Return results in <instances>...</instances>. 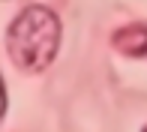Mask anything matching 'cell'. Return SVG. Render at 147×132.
<instances>
[{"label":"cell","mask_w":147,"mask_h":132,"mask_svg":"<svg viewBox=\"0 0 147 132\" xmlns=\"http://www.w3.org/2000/svg\"><path fill=\"white\" fill-rule=\"evenodd\" d=\"M60 18L48 6H24L6 30L9 60L21 72H45L60 51Z\"/></svg>","instance_id":"1"},{"label":"cell","mask_w":147,"mask_h":132,"mask_svg":"<svg viewBox=\"0 0 147 132\" xmlns=\"http://www.w3.org/2000/svg\"><path fill=\"white\" fill-rule=\"evenodd\" d=\"M111 48L123 57H147V24H129L111 36Z\"/></svg>","instance_id":"2"},{"label":"cell","mask_w":147,"mask_h":132,"mask_svg":"<svg viewBox=\"0 0 147 132\" xmlns=\"http://www.w3.org/2000/svg\"><path fill=\"white\" fill-rule=\"evenodd\" d=\"M6 105H9V96H6V87H3V78H0V117L6 114Z\"/></svg>","instance_id":"3"},{"label":"cell","mask_w":147,"mask_h":132,"mask_svg":"<svg viewBox=\"0 0 147 132\" xmlns=\"http://www.w3.org/2000/svg\"><path fill=\"white\" fill-rule=\"evenodd\" d=\"M141 132H147V126H144V129H141Z\"/></svg>","instance_id":"4"}]
</instances>
